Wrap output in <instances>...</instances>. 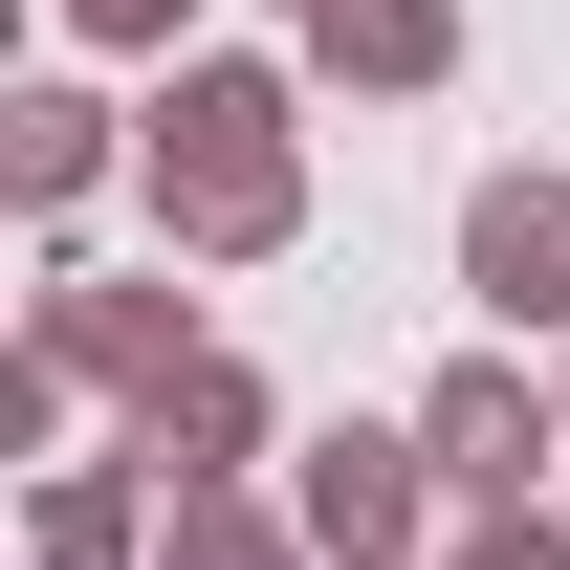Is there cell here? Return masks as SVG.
I'll return each instance as SVG.
<instances>
[{"label":"cell","instance_id":"obj_1","mask_svg":"<svg viewBox=\"0 0 570 570\" xmlns=\"http://www.w3.org/2000/svg\"><path fill=\"white\" fill-rule=\"evenodd\" d=\"M154 242L176 264H285L307 242V88L285 67H198L154 88Z\"/></svg>","mask_w":570,"mask_h":570},{"label":"cell","instance_id":"obj_2","mask_svg":"<svg viewBox=\"0 0 570 570\" xmlns=\"http://www.w3.org/2000/svg\"><path fill=\"white\" fill-rule=\"evenodd\" d=\"M285 504H307V549H330V570H417V527H439L461 483H439V439H417V417H395V439L330 417L307 461H285Z\"/></svg>","mask_w":570,"mask_h":570},{"label":"cell","instance_id":"obj_3","mask_svg":"<svg viewBox=\"0 0 570 570\" xmlns=\"http://www.w3.org/2000/svg\"><path fill=\"white\" fill-rule=\"evenodd\" d=\"M417 439H439V483H461V504H549V461H570V373L461 352V373L417 395Z\"/></svg>","mask_w":570,"mask_h":570},{"label":"cell","instance_id":"obj_4","mask_svg":"<svg viewBox=\"0 0 570 570\" xmlns=\"http://www.w3.org/2000/svg\"><path fill=\"white\" fill-rule=\"evenodd\" d=\"M22 352L67 373V395H176V373H198V307H176V285H110V264H67Z\"/></svg>","mask_w":570,"mask_h":570},{"label":"cell","instance_id":"obj_5","mask_svg":"<svg viewBox=\"0 0 570 570\" xmlns=\"http://www.w3.org/2000/svg\"><path fill=\"white\" fill-rule=\"evenodd\" d=\"M461 285H483L527 352H570V176H483L461 198Z\"/></svg>","mask_w":570,"mask_h":570},{"label":"cell","instance_id":"obj_6","mask_svg":"<svg viewBox=\"0 0 570 570\" xmlns=\"http://www.w3.org/2000/svg\"><path fill=\"white\" fill-rule=\"evenodd\" d=\"M132 461H154V483H242V461H264V373L198 352L176 395H132Z\"/></svg>","mask_w":570,"mask_h":570},{"label":"cell","instance_id":"obj_7","mask_svg":"<svg viewBox=\"0 0 570 570\" xmlns=\"http://www.w3.org/2000/svg\"><path fill=\"white\" fill-rule=\"evenodd\" d=\"M330 88H461V0H307Z\"/></svg>","mask_w":570,"mask_h":570},{"label":"cell","instance_id":"obj_8","mask_svg":"<svg viewBox=\"0 0 570 570\" xmlns=\"http://www.w3.org/2000/svg\"><path fill=\"white\" fill-rule=\"evenodd\" d=\"M154 504H176V483H132V461H67V483L22 504V570H154Z\"/></svg>","mask_w":570,"mask_h":570},{"label":"cell","instance_id":"obj_9","mask_svg":"<svg viewBox=\"0 0 570 570\" xmlns=\"http://www.w3.org/2000/svg\"><path fill=\"white\" fill-rule=\"evenodd\" d=\"M154 570H330V549H307V504H264V483H176L154 504Z\"/></svg>","mask_w":570,"mask_h":570},{"label":"cell","instance_id":"obj_10","mask_svg":"<svg viewBox=\"0 0 570 570\" xmlns=\"http://www.w3.org/2000/svg\"><path fill=\"white\" fill-rule=\"evenodd\" d=\"M0 176H22V219H88V176H110V88H22V110H0Z\"/></svg>","mask_w":570,"mask_h":570},{"label":"cell","instance_id":"obj_11","mask_svg":"<svg viewBox=\"0 0 570 570\" xmlns=\"http://www.w3.org/2000/svg\"><path fill=\"white\" fill-rule=\"evenodd\" d=\"M439 570H570V527H549V504H461V549H439Z\"/></svg>","mask_w":570,"mask_h":570},{"label":"cell","instance_id":"obj_12","mask_svg":"<svg viewBox=\"0 0 570 570\" xmlns=\"http://www.w3.org/2000/svg\"><path fill=\"white\" fill-rule=\"evenodd\" d=\"M67 45H198V0H67Z\"/></svg>","mask_w":570,"mask_h":570}]
</instances>
